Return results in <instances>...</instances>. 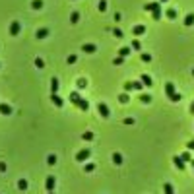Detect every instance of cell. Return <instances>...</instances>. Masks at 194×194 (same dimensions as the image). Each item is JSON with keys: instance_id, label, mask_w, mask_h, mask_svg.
Instances as JSON below:
<instances>
[{"instance_id": "f6af8a7d", "label": "cell", "mask_w": 194, "mask_h": 194, "mask_svg": "<svg viewBox=\"0 0 194 194\" xmlns=\"http://www.w3.org/2000/svg\"><path fill=\"white\" fill-rule=\"evenodd\" d=\"M192 167H194V159H192Z\"/></svg>"}, {"instance_id": "836d02e7", "label": "cell", "mask_w": 194, "mask_h": 194, "mask_svg": "<svg viewBox=\"0 0 194 194\" xmlns=\"http://www.w3.org/2000/svg\"><path fill=\"white\" fill-rule=\"evenodd\" d=\"M86 86H87V82L84 80V78H80V80H78V87L82 89V87H86Z\"/></svg>"}, {"instance_id": "f546056e", "label": "cell", "mask_w": 194, "mask_h": 194, "mask_svg": "<svg viewBox=\"0 0 194 194\" xmlns=\"http://www.w3.org/2000/svg\"><path fill=\"white\" fill-rule=\"evenodd\" d=\"M140 41H138V39H134V41H132V49H134V51H140Z\"/></svg>"}, {"instance_id": "d590c367", "label": "cell", "mask_w": 194, "mask_h": 194, "mask_svg": "<svg viewBox=\"0 0 194 194\" xmlns=\"http://www.w3.org/2000/svg\"><path fill=\"white\" fill-rule=\"evenodd\" d=\"M113 35H115L117 39H120V37H124V35H122V31H120V29H113Z\"/></svg>"}, {"instance_id": "74e56055", "label": "cell", "mask_w": 194, "mask_h": 194, "mask_svg": "<svg viewBox=\"0 0 194 194\" xmlns=\"http://www.w3.org/2000/svg\"><path fill=\"white\" fill-rule=\"evenodd\" d=\"M93 169H95V165H93V163H87V165H86V173H91Z\"/></svg>"}, {"instance_id": "484cf974", "label": "cell", "mask_w": 194, "mask_h": 194, "mask_svg": "<svg viewBox=\"0 0 194 194\" xmlns=\"http://www.w3.org/2000/svg\"><path fill=\"white\" fill-rule=\"evenodd\" d=\"M47 163H49V165H54V163H56V155H54V153H51V155L47 157Z\"/></svg>"}, {"instance_id": "44dd1931", "label": "cell", "mask_w": 194, "mask_h": 194, "mask_svg": "<svg viewBox=\"0 0 194 194\" xmlns=\"http://www.w3.org/2000/svg\"><path fill=\"white\" fill-rule=\"evenodd\" d=\"M82 138H84L86 142H91V140H93V132H89V130H87V132H84V136H82Z\"/></svg>"}, {"instance_id": "8992f818", "label": "cell", "mask_w": 194, "mask_h": 194, "mask_svg": "<svg viewBox=\"0 0 194 194\" xmlns=\"http://www.w3.org/2000/svg\"><path fill=\"white\" fill-rule=\"evenodd\" d=\"M173 163H175V167H177V169H181V171L186 169V165H184V161L181 159V155H175V157H173Z\"/></svg>"}, {"instance_id": "ffe728a7", "label": "cell", "mask_w": 194, "mask_h": 194, "mask_svg": "<svg viewBox=\"0 0 194 194\" xmlns=\"http://www.w3.org/2000/svg\"><path fill=\"white\" fill-rule=\"evenodd\" d=\"M128 99H130V95L126 93V91H124V93H120V95H119V101H120V103H128Z\"/></svg>"}, {"instance_id": "3957f363", "label": "cell", "mask_w": 194, "mask_h": 194, "mask_svg": "<svg viewBox=\"0 0 194 194\" xmlns=\"http://www.w3.org/2000/svg\"><path fill=\"white\" fill-rule=\"evenodd\" d=\"M86 159H89V150L84 148V150H80L76 153V161H86Z\"/></svg>"}, {"instance_id": "cb8c5ba5", "label": "cell", "mask_w": 194, "mask_h": 194, "mask_svg": "<svg viewBox=\"0 0 194 194\" xmlns=\"http://www.w3.org/2000/svg\"><path fill=\"white\" fill-rule=\"evenodd\" d=\"M18 188H20V190H27V181H25V179H22V181L18 183Z\"/></svg>"}, {"instance_id": "f1b7e54d", "label": "cell", "mask_w": 194, "mask_h": 194, "mask_svg": "<svg viewBox=\"0 0 194 194\" xmlns=\"http://www.w3.org/2000/svg\"><path fill=\"white\" fill-rule=\"evenodd\" d=\"M97 8H99V12H105V10H107V2H105V0H101Z\"/></svg>"}, {"instance_id": "9c48e42d", "label": "cell", "mask_w": 194, "mask_h": 194, "mask_svg": "<svg viewBox=\"0 0 194 194\" xmlns=\"http://www.w3.org/2000/svg\"><path fill=\"white\" fill-rule=\"evenodd\" d=\"M82 51H84V53H95V51H97V47H95L93 43H86L84 47H82Z\"/></svg>"}, {"instance_id": "4316f807", "label": "cell", "mask_w": 194, "mask_h": 194, "mask_svg": "<svg viewBox=\"0 0 194 194\" xmlns=\"http://www.w3.org/2000/svg\"><path fill=\"white\" fill-rule=\"evenodd\" d=\"M181 159H183V161H192V159H190V151H184V153H181Z\"/></svg>"}, {"instance_id": "60d3db41", "label": "cell", "mask_w": 194, "mask_h": 194, "mask_svg": "<svg viewBox=\"0 0 194 194\" xmlns=\"http://www.w3.org/2000/svg\"><path fill=\"white\" fill-rule=\"evenodd\" d=\"M0 173H6V163L0 161Z\"/></svg>"}, {"instance_id": "7c38bea8", "label": "cell", "mask_w": 194, "mask_h": 194, "mask_svg": "<svg viewBox=\"0 0 194 194\" xmlns=\"http://www.w3.org/2000/svg\"><path fill=\"white\" fill-rule=\"evenodd\" d=\"M76 107H78V109H82V111H86V113H87V111H89V103H87L86 99H80V103H78Z\"/></svg>"}, {"instance_id": "c3c4849f", "label": "cell", "mask_w": 194, "mask_h": 194, "mask_svg": "<svg viewBox=\"0 0 194 194\" xmlns=\"http://www.w3.org/2000/svg\"><path fill=\"white\" fill-rule=\"evenodd\" d=\"M49 194H54V192H49Z\"/></svg>"}, {"instance_id": "52a82bcc", "label": "cell", "mask_w": 194, "mask_h": 194, "mask_svg": "<svg viewBox=\"0 0 194 194\" xmlns=\"http://www.w3.org/2000/svg\"><path fill=\"white\" fill-rule=\"evenodd\" d=\"M159 8H161L159 2H150V4L144 6V10H146V12H155V10H159Z\"/></svg>"}, {"instance_id": "7bdbcfd3", "label": "cell", "mask_w": 194, "mask_h": 194, "mask_svg": "<svg viewBox=\"0 0 194 194\" xmlns=\"http://www.w3.org/2000/svg\"><path fill=\"white\" fill-rule=\"evenodd\" d=\"M188 150H194V140L188 142Z\"/></svg>"}, {"instance_id": "ab89813d", "label": "cell", "mask_w": 194, "mask_h": 194, "mask_svg": "<svg viewBox=\"0 0 194 194\" xmlns=\"http://www.w3.org/2000/svg\"><path fill=\"white\" fill-rule=\"evenodd\" d=\"M76 62V54H70V56H68V64H74Z\"/></svg>"}, {"instance_id": "7a4b0ae2", "label": "cell", "mask_w": 194, "mask_h": 194, "mask_svg": "<svg viewBox=\"0 0 194 194\" xmlns=\"http://www.w3.org/2000/svg\"><path fill=\"white\" fill-rule=\"evenodd\" d=\"M54 184H56V179H54V175H49V177H47V183H45V188H47V192H54Z\"/></svg>"}, {"instance_id": "8fae6325", "label": "cell", "mask_w": 194, "mask_h": 194, "mask_svg": "<svg viewBox=\"0 0 194 194\" xmlns=\"http://www.w3.org/2000/svg\"><path fill=\"white\" fill-rule=\"evenodd\" d=\"M144 33H146V25H136L132 29V35H144Z\"/></svg>"}, {"instance_id": "2e32d148", "label": "cell", "mask_w": 194, "mask_h": 194, "mask_svg": "<svg viewBox=\"0 0 194 194\" xmlns=\"http://www.w3.org/2000/svg\"><path fill=\"white\" fill-rule=\"evenodd\" d=\"M130 53H132V51H130L128 47H122V49H119V56H122V58H124V56H128Z\"/></svg>"}, {"instance_id": "8d00e7d4", "label": "cell", "mask_w": 194, "mask_h": 194, "mask_svg": "<svg viewBox=\"0 0 194 194\" xmlns=\"http://www.w3.org/2000/svg\"><path fill=\"white\" fill-rule=\"evenodd\" d=\"M151 14H153V20H159V18H161V8L155 10V12H151Z\"/></svg>"}, {"instance_id": "f35d334b", "label": "cell", "mask_w": 194, "mask_h": 194, "mask_svg": "<svg viewBox=\"0 0 194 194\" xmlns=\"http://www.w3.org/2000/svg\"><path fill=\"white\" fill-rule=\"evenodd\" d=\"M124 91H126V93L132 91V82H126V84H124Z\"/></svg>"}, {"instance_id": "ee69618b", "label": "cell", "mask_w": 194, "mask_h": 194, "mask_svg": "<svg viewBox=\"0 0 194 194\" xmlns=\"http://www.w3.org/2000/svg\"><path fill=\"white\" fill-rule=\"evenodd\" d=\"M190 113H192V115H194V103H192V105H190Z\"/></svg>"}, {"instance_id": "9a60e30c", "label": "cell", "mask_w": 194, "mask_h": 194, "mask_svg": "<svg viewBox=\"0 0 194 194\" xmlns=\"http://www.w3.org/2000/svg\"><path fill=\"white\" fill-rule=\"evenodd\" d=\"M51 91H53V93H56V91H58V80H56V78H53V80H51Z\"/></svg>"}, {"instance_id": "4dcf8cb0", "label": "cell", "mask_w": 194, "mask_h": 194, "mask_svg": "<svg viewBox=\"0 0 194 194\" xmlns=\"http://www.w3.org/2000/svg\"><path fill=\"white\" fill-rule=\"evenodd\" d=\"M35 66H37V68H45L43 58H35Z\"/></svg>"}, {"instance_id": "bcb514c9", "label": "cell", "mask_w": 194, "mask_h": 194, "mask_svg": "<svg viewBox=\"0 0 194 194\" xmlns=\"http://www.w3.org/2000/svg\"><path fill=\"white\" fill-rule=\"evenodd\" d=\"M161 2H167V0H161Z\"/></svg>"}, {"instance_id": "7dc6e473", "label": "cell", "mask_w": 194, "mask_h": 194, "mask_svg": "<svg viewBox=\"0 0 194 194\" xmlns=\"http://www.w3.org/2000/svg\"><path fill=\"white\" fill-rule=\"evenodd\" d=\"M192 76H194V70H192Z\"/></svg>"}, {"instance_id": "5bb4252c", "label": "cell", "mask_w": 194, "mask_h": 194, "mask_svg": "<svg viewBox=\"0 0 194 194\" xmlns=\"http://www.w3.org/2000/svg\"><path fill=\"white\" fill-rule=\"evenodd\" d=\"M47 35H49V29L43 27V29H39V31H37V39H45Z\"/></svg>"}, {"instance_id": "7402d4cb", "label": "cell", "mask_w": 194, "mask_h": 194, "mask_svg": "<svg viewBox=\"0 0 194 194\" xmlns=\"http://www.w3.org/2000/svg\"><path fill=\"white\" fill-rule=\"evenodd\" d=\"M31 6L35 8V10H41V8H43V2H41V0H33Z\"/></svg>"}, {"instance_id": "30bf717a", "label": "cell", "mask_w": 194, "mask_h": 194, "mask_svg": "<svg viewBox=\"0 0 194 194\" xmlns=\"http://www.w3.org/2000/svg\"><path fill=\"white\" fill-rule=\"evenodd\" d=\"M140 82L144 84V86H148V87H151L153 86V82H151V78L148 74H142V78H140Z\"/></svg>"}, {"instance_id": "603a6c76", "label": "cell", "mask_w": 194, "mask_h": 194, "mask_svg": "<svg viewBox=\"0 0 194 194\" xmlns=\"http://www.w3.org/2000/svg\"><path fill=\"white\" fill-rule=\"evenodd\" d=\"M167 18H169V20H175V18H177V10L169 8V10H167Z\"/></svg>"}, {"instance_id": "d4e9b609", "label": "cell", "mask_w": 194, "mask_h": 194, "mask_svg": "<svg viewBox=\"0 0 194 194\" xmlns=\"http://www.w3.org/2000/svg\"><path fill=\"white\" fill-rule=\"evenodd\" d=\"M78 20H80V14H78V12H72V16H70V22H72V23H78Z\"/></svg>"}, {"instance_id": "d6986e66", "label": "cell", "mask_w": 194, "mask_h": 194, "mask_svg": "<svg viewBox=\"0 0 194 194\" xmlns=\"http://www.w3.org/2000/svg\"><path fill=\"white\" fill-rule=\"evenodd\" d=\"M192 23H194V14H188L184 18V25H192Z\"/></svg>"}, {"instance_id": "1f68e13d", "label": "cell", "mask_w": 194, "mask_h": 194, "mask_svg": "<svg viewBox=\"0 0 194 194\" xmlns=\"http://www.w3.org/2000/svg\"><path fill=\"white\" fill-rule=\"evenodd\" d=\"M142 87H144L142 82H132V89H142Z\"/></svg>"}, {"instance_id": "277c9868", "label": "cell", "mask_w": 194, "mask_h": 194, "mask_svg": "<svg viewBox=\"0 0 194 194\" xmlns=\"http://www.w3.org/2000/svg\"><path fill=\"white\" fill-rule=\"evenodd\" d=\"M97 111H99V115H101L103 119H107L109 115H111V113H109V107L105 103H99V105H97Z\"/></svg>"}, {"instance_id": "4fadbf2b", "label": "cell", "mask_w": 194, "mask_h": 194, "mask_svg": "<svg viewBox=\"0 0 194 194\" xmlns=\"http://www.w3.org/2000/svg\"><path fill=\"white\" fill-rule=\"evenodd\" d=\"M53 103L56 105V107H62V105H64V101H62V97H58L56 93H53Z\"/></svg>"}, {"instance_id": "d6a6232c", "label": "cell", "mask_w": 194, "mask_h": 194, "mask_svg": "<svg viewBox=\"0 0 194 194\" xmlns=\"http://www.w3.org/2000/svg\"><path fill=\"white\" fill-rule=\"evenodd\" d=\"M142 60H144V62H150V60H151V54H148V53H142Z\"/></svg>"}, {"instance_id": "83f0119b", "label": "cell", "mask_w": 194, "mask_h": 194, "mask_svg": "<svg viewBox=\"0 0 194 194\" xmlns=\"http://www.w3.org/2000/svg\"><path fill=\"white\" fill-rule=\"evenodd\" d=\"M140 101H142V103H150V101H151V95H146V93H142V95H140Z\"/></svg>"}, {"instance_id": "6da1fadb", "label": "cell", "mask_w": 194, "mask_h": 194, "mask_svg": "<svg viewBox=\"0 0 194 194\" xmlns=\"http://www.w3.org/2000/svg\"><path fill=\"white\" fill-rule=\"evenodd\" d=\"M165 93H167V97L171 99L173 103H177V101H181V95H179V93L175 91V86H173L171 82H167V84H165Z\"/></svg>"}, {"instance_id": "ba28073f", "label": "cell", "mask_w": 194, "mask_h": 194, "mask_svg": "<svg viewBox=\"0 0 194 194\" xmlns=\"http://www.w3.org/2000/svg\"><path fill=\"white\" fill-rule=\"evenodd\" d=\"M12 113V107L8 103H0V115H10Z\"/></svg>"}, {"instance_id": "e575fe53", "label": "cell", "mask_w": 194, "mask_h": 194, "mask_svg": "<svg viewBox=\"0 0 194 194\" xmlns=\"http://www.w3.org/2000/svg\"><path fill=\"white\" fill-rule=\"evenodd\" d=\"M113 62H115V66H120L122 62H124V58H122V56H117V58H115Z\"/></svg>"}, {"instance_id": "e0dca14e", "label": "cell", "mask_w": 194, "mask_h": 194, "mask_svg": "<svg viewBox=\"0 0 194 194\" xmlns=\"http://www.w3.org/2000/svg\"><path fill=\"white\" fill-rule=\"evenodd\" d=\"M163 190H165V194H175V190H173V184H171V183H165V184H163Z\"/></svg>"}, {"instance_id": "b9f144b4", "label": "cell", "mask_w": 194, "mask_h": 194, "mask_svg": "<svg viewBox=\"0 0 194 194\" xmlns=\"http://www.w3.org/2000/svg\"><path fill=\"white\" fill-rule=\"evenodd\" d=\"M124 124H134V119L128 117V119H124Z\"/></svg>"}, {"instance_id": "5b68a950", "label": "cell", "mask_w": 194, "mask_h": 194, "mask_svg": "<svg viewBox=\"0 0 194 194\" xmlns=\"http://www.w3.org/2000/svg\"><path fill=\"white\" fill-rule=\"evenodd\" d=\"M20 29H22V23L20 22H12V25H10V35H20Z\"/></svg>"}, {"instance_id": "ac0fdd59", "label": "cell", "mask_w": 194, "mask_h": 194, "mask_svg": "<svg viewBox=\"0 0 194 194\" xmlns=\"http://www.w3.org/2000/svg\"><path fill=\"white\" fill-rule=\"evenodd\" d=\"M113 161H115V165H120L122 163V155L120 153H113Z\"/></svg>"}]
</instances>
